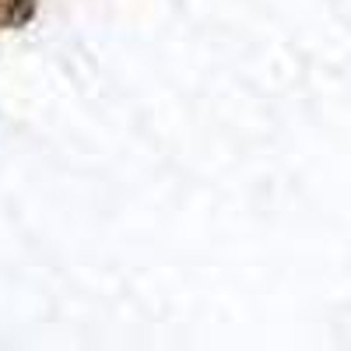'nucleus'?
I'll return each mask as SVG.
<instances>
[{"instance_id":"obj_1","label":"nucleus","mask_w":351,"mask_h":351,"mask_svg":"<svg viewBox=\"0 0 351 351\" xmlns=\"http://www.w3.org/2000/svg\"><path fill=\"white\" fill-rule=\"evenodd\" d=\"M36 11H39V0H0V28L18 32V28L32 25Z\"/></svg>"}]
</instances>
